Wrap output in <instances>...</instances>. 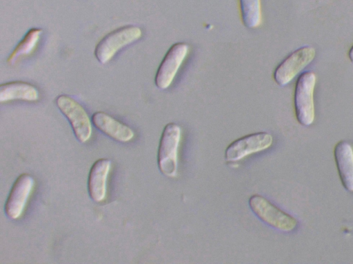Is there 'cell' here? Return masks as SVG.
<instances>
[{"mask_svg": "<svg viewBox=\"0 0 353 264\" xmlns=\"http://www.w3.org/2000/svg\"><path fill=\"white\" fill-rule=\"evenodd\" d=\"M253 213L268 226L282 232H291L297 226L296 219L271 203L265 197L254 195L249 199Z\"/></svg>", "mask_w": 353, "mask_h": 264, "instance_id": "obj_4", "label": "cell"}, {"mask_svg": "<svg viewBox=\"0 0 353 264\" xmlns=\"http://www.w3.org/2000/svg\"><path fill=\"white\" fill-rule=\"evenodd\" d=\"M42 32L43 30L41 28L30 29L8 56L6 60L7 63L13 65L21 58L31 55L38 46Z\"/></svg>", "mask_w": 353, "mask_h": 264, "instance_id": "obj_14", "label": "cell"}, {"mask_svg": "<svg viewBox=\"0 0 353 264\" xmlns=\"http://www.w3.org/2000/svg\"><path fill=\"white\" fill-rule=\"evenodd\" d=\"M111 168V161L99 159L92 166L88 176V192L95 202L103 201L106 197L107 179Z\"/></svg>", "mask_w": 353, "mask_h": 264, "instance_id": "obj_11", "label": "cell"}, {"mask_svg": "<svg viewBox=\"0 0 353 264\" xmlns=\"http://www.w3.org/2000/svg\"><path fill=\"white\" fill-rule=\"evenodd\" d=\"M315 49L309 45L299 47L288 55L275 69L274 79L276 84L285 86L312 62Z\"/></svg>", "mask_w": 353, "mask_h": 264, "instance_id": "obj_6", "label": "cell"}, {"mask_svg": "<svg viewBox=\"0 0 353 264\" xmlns=\"http://www.w3.org/2000/svg\"><path fill=\"white\" fill-rule=\"evenodd\" d=\"M55 103L69 121L77 139L81 143L88 142L92 135V123L82 105L65 94L57 96Z\"/></svg>", "mask_w": 353, "mask_h": 264, "instance_id": "obj_5", "label": "cell"}, {"mask_svg": "<svg viewBox=\"0 0 353 264\" xmlns=\"http://www.w3.org/2000/svg\"><path fill=\"white\" fill-rule=\"evenodd\" d=\"M181 138V129L176 123L167 124L161 133L158 149V166L168 177H174L178 170V151Z\"/></svg>", "mask_w": 353, "mask_h": 264, "instance_id": "obj_2", "label": "cell"}, {"mask_svg": "<svg viewBox=\"0 0 353 264\" xmlns=\"http://www.w3.org/2000/svg\"><path fill=\"white\" fill-rule=\"evenodd\" d=\"M334 156L340 179L343 187L353 192V147L345 140L336 143Z\"/></svg>", "mask_w": 353, "mask_h": 264, "instance_id": "obj_12", "label": "cell"}, {"mask_svg": "<svg viewBox=\"0 0 353 264\" xmlns=\"http://www.w3.org/2000/svg\"><path fill=\"white\" fill-rule=\"evenodd\" d=\"M34 184L33 177L26 173L15 180L5 205V212L10 219H17L22 214Z\"/></svg>", "mask_w": 353, "mask_h": 264, "instance_id": "obj_9", "label": "cell"}, {"mask_svg": "<svg viewBox=\"0 0 353 264\" xmlns=\"http://www.w3.org/2000/svg\"><path fill=\"white\" fill-rule=\"evenodd\" d=\"M189 52V45L183 42L173 44L160 63L154 78V83L161 90L168 89L176 76Z\"/></svg>", "mask_w": 353, "mask_h": 264, "instance_id": "obj_8", "label": "cell"}, {"mask_svg": "<svg viewBox=\"0 0 353 264\" xmlns=\"http://www.w3.org/2000/svg\"><path fill=\"white\" fill-rule=\"evenodd\" d=\"M239 3L243 25L249 29L259 28L262 23L261 0H239Z\"/></svg>", "mask_w": 353, "mask_h": 264, "instance_id": "obj_15", "label": "cell"}, {"mask_svg": "<svg viewBox=\"0 0 353 264\" xmlns=\"http://www.w3.org/2000/svg\"><path fill=\"white\" fill-rule=\"evenodd\" d=\"M92 121L97 129L117 141L127 142L134 136V131L129 126L105 112H95Z\"/></svg>", "mask_w": 353, "mask_h": 264, "instance_id": "obj_10", "label": "cell"}, {"mask_svg": "<svg viewBox=\"0 0 353 264\" xmlns=\"http://www.w3.org/2000/svg\"><path fill=\"white\" fill-rule=\"evenodd\" d=\"M272 142L273 137L268 132L245 135L233 141L226 148L225 159L229 162L241 160L250 155L268 149Z\"/></svg>", "mask_w": 353, "mask_h": 264, "instance_id": "obj_7", "label": "cell"}, {"mask_svg": "<svg viewBox=\"0 0 353 264\" xmlns=\"http://www.w3.org/2000/svg\"><path fill=\"white\" fill-rule=\"evenodd\" d=\"M142 36L141 29L128 25L118 28L105 35L96 45L94 56L99 63L106 64L123 47Z\"/></svg>", "mask_w": 353, "mask_h": 264, "instance_id": "obj_1", "label": "cell"}, {"mask_svg": "<svg viewBox=\"0 0 353 264\" xmlns=\"http://www.w3.org/2000/svg\"><path fill=\"white\" fill-rule=\"evenodd\" d=\"M39 98L38 89L34 85L23 81H12L0 85V102L14 100L35 102Z\"/></svg>", "mask_w": 353, "mask_h": 264, "instance_id": "obj_13", "label": "cell"}, {"mask_svg": "<svg viewBox=\"0 0 353 264\" xmlns=\"http://www.w3.org/2000/svg\"><path fill=\"white\" fill-rule=\"evenodd\" d=\"M316 76L312 72L303 73L298 78L294 90V108L298 122L310 126L315 118L314 92Z\"/></svg>", "mask_w": 353, "mask_h": 264, "instance_id": "obj_3", "label": "cell"}, {"mask_svg": "<svg viewBox=\"0 0 353 264\" xmlns=\"http://www.w3.org/2000/svg\"><path fill=\"white\" fill-rule=\"evenodd\" d=\"M348 56L351 62L353 63V45L349 51Z\"/></svg>", "mask_w": 353, "mask_h": 264, "instance_id": "obj_16", "label": "cell"}]
</instances>
